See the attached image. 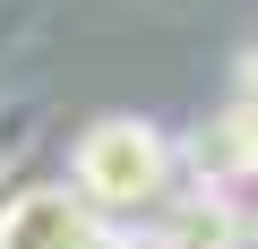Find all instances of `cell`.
<instances>
[{
	"mask_svg": "<svg viewBox=\"0 0 258 249\" xmlns=\"http://www.w3.org/2000/svg\"><path fill=\"white\" fill-rule=\"evenodd\" d=\"M172 138L155 129L147 112H103V120H86L78 129V146H69V189L95 206V215H138V206H155L164 189H172Z\"/></svg>",
	"mask_w": 258,
	"mask_h": 249,
	"instance_id": "obj_1",
	"label": "cell"
},
{
	"mask_svg": "<svg viewBox=\"0 0 258 249\" xmlns=\"http://www.w3.org/2000/svg\"><path fill=\"white\" fill-rule=\"evenodd\" d=\"M0 249H138V240L120 232V215H95L69 181H35L0 198Z\"/></svg>",
	"mask_w": 258,
	"mask_h": 249,
	"instance_id": "obj_2",
	"label": "cell"
},
{
	"mask_svg": "<svg viewBox=\"0 0 258 249\" xmlns=\"http://www.w3.org/2000/svg\"><path fill=\"white\" fill-rule=\"evenodd\" d=\"M147 249H249V215H241L232 189H215V181L164 189V198H155V223H147Z\"/></svg>",
	"mask_w": 258,
	"mask_h": 249,
	"instance_id": "obj_3",
	"label": "cell"
},
{
	"mask_svg": "<svg viewBox=\"0 0 258 249\" xmlns=\"http://www.w3.org/2000/svg\"><path fill=\"white\" fill-rule=\"evenodd\" d=\"M172 155L198 172V181H258V138H249V112L241 103H224L215 120H198V129L189 138H172Z\"/></svg>",
	"mask_w": 258,
	"mask_h": 249,
	"instance_id": "obj_4",
	"label": "cell"
},
{
	"mask_svg": "<svg viewBox=\"0 0 258 249\" xmlns=\"http://www.w3.org/2000/svg\"><path fill=\"white\" fill-rule=\"evenodd\" d=\"M232 103H249V112H258V43L241 52V86H232Z\"/></svg>",
	"mask_w": 258,
	"mask_h": 249,
	"instance_id": "obj_5",
	"label": "cell"
},
{
	"mask_svg": "<svg viewBox=\"0 0 258 249\" xmlns=\"http://www.w3.org/2000/svg\"><path fill=\"white\" fill-rule=\"evenodd\" d=\"M249 249H258V215H249Z\"/></svg>",
	"mask_w": 258,
	"mask_h": 249,
	"instance_id": "obj_6",
	"label": "cell"
}]
</instances>
